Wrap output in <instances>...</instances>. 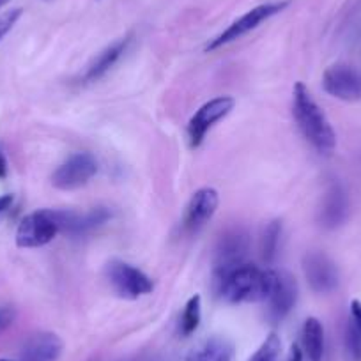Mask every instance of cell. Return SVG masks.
I'll return each instance as SVG.
<instances>
[{
    "label": "cell",
    "mask_w": 361,
    "mask_h": 361,
    "mask_svg": "<svg viewBox=\"0 0 361 361\" xmlns=\"http://www.w3.org/2000/svg\"><path fill=\"white\" fill-rule=\"evenodd\" d=\"M280 238H282V221L273 220L266 225L260 238V257L269 266L276 260L280 248Z\"/></svg>",
    "instance_id": "ffe728a7"
},
{
    "label": "cell",
    "mask_w": 361,
    "mask_h": 361,
    "mask_svg": "<svg viewBox=\"0 0 361 361\" xmlns=\"http://www.w3.org/2000/svg\"><path fill=\"white\" fill-rule=\"evenodd\" d=\"M59 232L55 209H37L22 218L16 228V245L20 248H39L54 241Z\"/></svg>",
    "instance_id": "5b68a950"
},
{
    "label": "cell",
    "mask_w": 361,
    "mask_h": 361,
    "mask_svg": "<svg viewBox=\"0 0 361 361\" xmlns=\"http://www.w3.org/2000/svg\"><path fill=\"white\" fill-rule=\"evenodd\" d=\"M133 361H154V360H144V357H140V360H133Z\"/></svg>",
    "instance_id": "83f0119b"
},
{
    "label": "cell",
    "mask_w": 361,
    "mask_h": 361,
    "mask_svg": "<svg viewBox=\"0 0 361 361\" xmlns=\"http://www.w3.org/2000/svg\"><path fill=\"white\" fill-rule=\"evenodd\" d=\"M305 354H303V349H301L300 343H293L290 345V353H289V360L287 361H303Z\"/></svg>",
    "instance_id": "cb8c5ba5"
},
{
    "label": "cell",
    "mask_w": 361,
    "mask_h": 361,
    "mask_svg": "<svg viewBox=\"0 0 361 361\" xmlns=\"http://www.w3.org/2000/svg\"><path fill=\"white\" fill-rule=\"evenodd\" d=\"M186 361H235V347L224 336H209L190 350Z\"/></svg>",
    "instance_id": "e0dca14e"
},
{
    "label": "cell",
    "mask_w": 361,
    "mask_h": 361,
    "mask_svg": "<svg viewBox=\"0 0 361 361\" xmlns=\"http://www.w3.org/2000/svg\"><path fill=\"white\" fill-rule=\"evenodd\" d=\"M8 177V159L0 151V179H6Z\"/></svg>",
    "instance_id": "484cf974"
},
{
    "label": "cell",
    "mask_w": 361,
    "mask_h": 361,
    "mask_svg": "<svg viewBox=\"0 0 361 361\" xmlns=\"http://www.w3.org/2000/svg\"><path fill=\"white\" fill-rule=\"evenodd\" d=\"M11 204H13V195H11V193L0 197V214L6 213V211H8L9 207H11Z\"/></svg>",
    "instance_id": "d4e9b609"
},
{
    "label": "cell",
    "mask_w": 361,
    "mask_h": 361,
    "mask_svg": "<svg viewBox=\"0 0 361 361\" xmlns=\"http://www.w3.org/2000/svg\"><path fill=\"white\" fill-rule=\"evenodd\" d=\"M200 319H202V300H200L199 294L192 296L186 303L183 315H180L179 322V333L183 336H190L197 331L200 324Z\"/></svg>",
    "instance_id": "44dd1931"
},
{
    "label": "cell",
    "mask_w": 361,
    "mask_h": 361,
    "mask_svg": "<svg viewBox=\"0 0 361 361\" xmlns=\"http://www.w3.org/2000/svg\"><path fill=\"white\" fill-rule=\"evenodd\" d=\"M303 273L314 293L329 294L338 287V267L326 253L308 252L303 257Z\"/></svg>",
    "instance_id": "9c48e42d"
},
{
    "label": "cell",
    "mask_w": 361,
    "mask_h": 361,
    "mask_svg": "<svg viewBox=\"0 0 361 361\" xmlns=\"http://www.w3.org/2000/svg\"><path fill=\"white\" fill-rule=\"evenodd\" d=\"M106 279L117 296L124 300H138L154 289V283L144 271L121 259H114L106 264Z\"/></svg>",
    "instance_id": "277c9868"
},
{
    "label": "cell",
    "mask_w": 361,
    "mask_h": 361,
    "mask_svg": "<svg viewBox=\"0 0 361 361\" xmlns=\"http://www.w3.org/2000/svg\"><path fill=\"white\" fill-rule=\"evenodd\" d=\"M349 214V197L345 188L338 180H331L322 197L321 211H319V221L326 228H336L347 220Z\"/></svg>",
    "instance_id": "5bb4252c"
},
{
    "label": "cell",
    "mask_w": 361,
    "mask_h": 361,
    "mask_svg": "<svg viewBox=\"0 0 361 361\" xmlns=\"http://www.w3.org/2000/svg\"><path fill=\"white\" fill-rule=\"evenodd\" d=\"M275 279V269L243 262L231 267H214L211 289L214 296L225 303H259L267 301Z\"/></svg>",
    "instance_id": "6da1fadb"
},
{
    "label": "cell",
    "mask_w": 361,
    "mask_h": 361,
    "mask_svg": "<svg viewBox=\"0 0 361 361\" xmlns=\"http://www.w3.org/2000/svg\"><path fill=\"white\" fill-rule=\"evenodd\" d=\"M218 206H220V195L216 190L209 188V186L197 190L183 214V221H180L183 231L186 234H197L199 231H202L206 224L213 220Z\"/></svg>",
    "instance_id": "30bf717a"
},
{
    "label": "cell",
    "mask_w": 361,
    "mask_h": 361,
    "mask_svg": "<svg viewBox=\"0 0 361 361\" xmlns=\"http://www.w3.org/2000/svg\"><path fill=\"white\" fill-rule=\"evenodd\" d=\"M298 301V286L287 273L276 271L273 290L267 298V317L271 322H282L293 312Z\"/></svg>",
    "instance_id": "7c38bea8"
},
{
    "label": "cell",
    "mask_w": 361,
    "mask_h": 361,
    "mask_svg": "<svg viewBox=\"0 0 361 361\" xmlns=\"http://www.w3.org/2000/svg\"><path fill=\"white\" fill-rule=\"evenodd\" d=\"M16 310L13 307H0V333L6 331L15 322Z\"/></svg>",
    "instance_id": "603a6c76"
},
{
    "label": "cell",
    "mask_w": 361,
    "mask_h": 361,
    "mask_svg": "<svg viewBox=\"0 0 361 361\" xmlns=\"http://www.w3.org/2000/svg\"><path fill=\"white\" fill-rule=\"evenodd\" d=\"M345 350L349 361H361V301L350 303L345 329Z\"/></svg>",
    "instance_id": "d6986e66"
},
{
    "label": "cell",
    "mask_w": 361,
    "mask_h": 361,
    "mask_svg": "<svg viewBox=\"0 0 361 361\" xmlns=\"http://www.w3.org/2000/svg\"><path fill=\"white\" fill-rule=\"evenodd\" d=\"M9 2H11V0H0V9L4 8L6 4H9Z\"/></svg>",
    "instance_id": "4316f807"
},
{
    "label": "cell",
    "mask_w": 361,
    "mask_h": 361,
    "mask_svg": "<svg viewBox=\"0 0 361 361\" xmlns=\"http://www.w3.org/2000/svg\"><path fill=\"white\" fill-rule=\"evenodd\" d=\"M98 159L90 152H75L57 166L51 176V183L62 192L78 190L98 173Z\"/></svg>",
    "instance_id": "52a82bcc"
},
{
    "label": "cell",
    "mask_w": 361,
    "mask_h": 361,
    "mask_svg": "<svg viewBox=\"0 0 361 361\" xmlns=\"http://www.w3.org/2000/svg\"><path fill=\"white\" fill-rule=\"evenodd\" d=\"M131 43H133V36L130 34V36L121 37V39L114 41L112 44H109L106 48H103V50L99 51L94 59H92V62L87 66L85 73H83V76H82L83 83H92V82H98V80H102L103 76H105L106 73L114 68V66L119 64L121 59H123L124 55L128 54V50H130Z\"/></svg>",
    "instance_id": "9a60e30c"
},
{
    "label": "cell",
    "mask_w": 361,
    "mask_h": 361,
    "mask_svg": "<svg viewBox=\"0 0 361 361\" xmlns=\"http://www.w3.org/2000/svg\"><path fill=\"white\" fill-rule=\"evenodd\" d=\"M250 235L243 228H231L218 239L214 250V267H231L248 262Z\"/></svg>",
    "instance_id": "4fadbf2b"
},
{
    "label": "cell",
    "mask_w": 361,
    "mask_h": 361,
    "mask_svg": "<svg viewBox=\"0 0 361 361\" xmlns=\"http://www.w3.org/2000/svg\"><path fill=\"white\" fill-rule=\"evenodd\" d=\"M250 361H282V338L276 333H269Z\"/></svg>",
    "instance_id": "7402d4cb"
},
{
    "label": "cell",
    "mask_w": 361,
    "mask_h": 361,
    "mask_svg": "<svg viewBox=\"0 0 361 361\" xmlns=\"http://www.w3.org/2000/svg\"><path fill=\"white\" fill-rule=\"evenodd\" d=\"M55 214H57L61 232L71 235V238H83V235L92 234L112 218V213L106 207H94L85 213L71 209H55Z\"/></svg>",
    "instance_id": "8fae6325"
},
{
    "label": "cell",
    "mask_w": 361,
    "mask_h": 361,
    "mask_svg": "<svg viewBox=\"0 0 361 361\" xmlns=\"http://www.w3.org/2000/svg\"><path fill=\"white\" fill-rule=\"evenodd\" d=\"M235 102L231 96H218L204 103L199 110L192 116L188 126H186V137L192 149H199L206 140L207 133L220 121H224L228 114L234 110Z\"/></svg>",
    "instance_id": "8992f818"
},
{
    "label": "cell",
    "mask_w": 361,
    "mask_h": 361,
    "mask_svg": "<svg viewBox=\"0 0 361 361\" xmlns=\"http://www.w3.org/2000/svg\"><path fill=\"white\" fill-rule=\"evenodd\" d=\"M289 4L290 0H275V2H264V4L255 6V8L250 9L248 13L239 16L235 22H232L231 25H228L224 32L218 34L214 39H211L209 43L206 44V51L220 50V48L241 39L243 36H246V34H250L252 30H255L257 27L262 25L264 22H267L269 18H273V16H276L279 13H282L283 9L289 8Z\"/></svg>",
    "instance_id": "3957f363"
},
{
    "label": "cell",
    "mask_w": 361,
    "mask_h": 361,
    "mask_svg": "<svg viewBox=\"0 0 361 361\" xmlns=\"http://www.w3.org/2000/svg\"><path fill=\"white\" fill-rule=\"evenodd\" d=\"M322 89L342 102H361V69L349 64H333L322 75Z\"/></svg>",
    "instance_id": "ba28073f"
},
{
    "label": "cell",
    "mask_w": 361,
    "mask_h": 361,
    "mask_svg": "<svg viewBox=\"0 0 361 361\" xmlns=\"http://www.w3.org/2000/svg\"><path fill=\"white\" fill-rule=\"evenodd\" d=\"M301 349L308 361L324 360V326L317 317H308L301 329Z\"/></svg>",
    "instance_id": "ac0fdd59"
},
{
    "label": "cell",
    "mask_w": 361,
    "mask_h": 361,
    "mask_svg": "<svg viewBox=\"0 0 361 361\" xmlns=\"http://www.w3.org/2000/svg\"><path fill=\"white\" fill-rule=\"evenodd\" d=\"M0 361H11V360H0Z\"/></svg>",
    "instance_id": "f1b7e54d"
},
{
    "label": "cell",
    "mask_w": 361,
    "mask_h": 361,
    "mask_svg": "<svg viewBox=\"0 0 361 361\" xmlns=\"http://www.w3.org/2000/svg\"><path fill=\"white\" fill-rule=\"evenodd\" d=\"M62 347L64 343L55 333H34L23 342L22 361H57L62 354Z\"/></svg>",
    "instance_id": "2e32d148"
},
{
    "label": "cell",
    "mask_w": 361,
    "mask_h": 361,
    "mask_svg": "<svg viewBox=\"0 0 361 361\" xmlns=\"http://www.w3.org/2000/svg\"><path fill=\"white\" fill-rule=\"evenodd\" d=\"M293 114L305 140L319 152L329 156L336 147V133L321 106L312 98L303 82H298L293 90Z\"/></svg>",
    "instance_id": "7a4b0ae2"
}]
</instances>
